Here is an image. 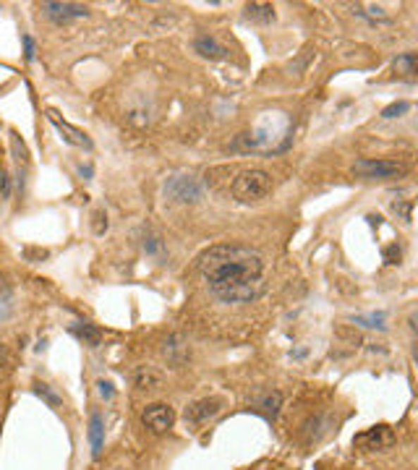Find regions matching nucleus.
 <instances>
[{
  "mask_svg": "<svg viewBox=\"0 0 418 470\" xmlns=\"http://www.w3.org/2000/svg\"><path fill=\"white\" fill-rule=\"evenodd\" d=\"M92 173H94V170H92V165H79V175L84 178V180H90Z\"/></svg>",
  "mask_w": 418,
  "mask_h": 470,
  "instance_id": "obj_30",
  "label": "nucleus"
},
{
  "mask_svg": "<svg viewBox=\"0 0 418 470\" xmlns=\"http://www.w3.org/2000/svg\"><path fill=\"white\" fill-rule=\"evenodd\" d=\"M144 251L149 254V256H157V259H165V243H162L160 235H154V233H147L142 240Z\"/></svg>",
  "mask_w": 418,
  "mask_h": 470,
  "instance_id": "obj_19",
  "label": "nucleus"
},
{
  "mask_svg": "<svg viewBox=\"0 0 418 470\" xmlns=\"http://www.w3.org/2000/svg\"><path fill=\"white\" fill-rule=\"evenodd\" d=\"M243 16L249 18V21H257V24H272L277 13L275 6H269V3H249L243 8Z\"/></svg>",
  "mask_w": 418,
  "mask_h": 470,
  "instance_id": "obj_16",
  "label": "nucleus"
},
{
  "mask_svg": "<svg viewBox=\"0 0 418 470\" xmlns=\"http://www.w3.org/2000/svg\"><path fill=\"white\" fill-rule=\"evenodd\" d=\"M353 173L358 178H366V180H374V178L387 180V178H402L408 173V168L395 160H358L353 165Z\"/></svg>",
  "mask_w": 418,
  "mask_h": 470,
  "instance_id": "obj_4",
  "label": "nucleus"
},
{
  "mask_svg": "<svg viewBox=\"0 0 418 470\" xmlns=\"http://www.w3.org/2000/svg\"><path fill=\"white\" fill-rule=\"evenodd\" d=\"M162 358L168 361V366L173 369H183L191 361V342L183 332H173L162 342Z\"/></svg>",
  "mask_w": 418,
  "mask_h": 470,
  "instance_id": "obj_6",
  "label": "nucleus"
},
{
  "mask_svg": "<svg viewBox=\"0 0 418 470\" xmlns=\"http://www.w3.org/2000/svg\"><path fill=\"white\" fill-rule=\"evenodd\" d=\"M387 316H384V311H376V314H366V316H353V324H361V327H369V329H387Z\"/></svg>",
  "mask_w": 418,
  "mask_h": 470,
  "instance_id": "obj_20",
  "label": "nucleus"
},
{
  "mask_svg": "<svg viewBox=\"0 0 418 470\" xmlns=\"http://www.w3.org/2000/svg\"><path fill=\"white\" fill-rule=\"evenodd\" d=\"M97 392H99V397H102V400H113V397H116V390H113V384L105 382V379H99V382H97Z\"/></svg>",
  "mask_w": 418,
  "mask_h": 470,
  "instance_id": "obj_27",
  "label": "nucleus"
},
{
  "mask_svg": "<svg viewBox=\"0 0 418 470\" xmlns=\"http://www.w3.org/2000/svg\"><path fill=\"white\" fill-rule=\"evenodd\" d=\"M199 275L220 303H254L264 295V256L251 246L217 243L196 259Z\"/></svg>",
  "mask_w": 418,
  "mask_h": 470,
  "instance_id": "obj_1",
  "label": "nucleus"
},
{
  "mask_svg": "<svg viewBox=\"0 0 418 470\" xmlns=\"http://www.w3.org/2000/svg\"><path fill=\"white\" fill-rule=\"evenodd\" d=\"M11 151H13V160L18 162V168H27V147H24V142L18 139L16 133H11Z\"/></svg>",
  "mask_w": 418,
  "mask_h": 470,
  "instance_id": "obj_21",
  "label": "nucleus"
},
{
  "mask_svg": "<svg viewBox=\"0 0 418 470\" xmlns=\"http://www.w3.org/2000/svg\"><path fill=\"white\" fill-rule=\"evenodd\" d=\"M50 116V123L58 128V133L63 136V142L66 144H71V147H81V149H92V139L87 136L84 131H79V128H73L71 123H66V120H61V118L55 116L53 110L47 113Z\"/></svg>",
  "mask_w": 418,
  "mask_h": 470,
  "instance_id": "obj_11",
  "label": "nucleus"
},
{
  "mask_svg": "<svg viewBox=\"0 0 418 470\" xmlns=\"http://www.w3.org/2000/svg\"><path fill=\"white\" fill-rule=\"evenodd\" d=\"M410 110V102H405V99H400V102H392L390 107H384L382 110V118L384 120H392V118H400L405 116Z\"/></svg>",
  "mask_w": 418,
  "mask_h": 470,
  "instance_id": "obj_22",
  "label": "nucleus"
},
{
  "mask_svg": "<svg viewBox=\"0 0 418 470\" xmlns=\"http://www.w3.org/2000/svg\"><path fill=\"white\" fill-rule=\"evenodd\" d=\"M21 42H24V61H27V63H35V58H37V42H35V37H32V35H24V37H21Z\"/></svg>",
  "mask_w": 418,
  "mask_h": 470,
  "instance_id": "obj_25",
  "label": "nucleus"
},
{
  "mask_svg": "<svg viewBox=\"0 0 418 470\" xmlns=\"http://www.w3.org/2000/svg\"><path fill=\"white\" fill-rule=\"evenodd\" d=\"M400 256H402L400 246H390V249H384V261H387V264H398Z\"/></svg>",
  "mask_w": 418,
  "mask_h": 470,
  "instance_id": "obj_28",
  "label": "nucleus"
},
{
  "mask_svg": "<svg viewBox=\"0 0 418 470\" xmlns=\"http://www.w3.org/2000/svg\"><path fill=\"white\" fill-rule=\"evenodd\" d=\"M220 410H223V400L220 397H202L188 405L183 418H186V423H191V426H199V423H207L209 418L217 416Z\"/></svg>",
  "mask_w": 418,
  "mask_h": 470,
  "instance_id": "obj_9",
  "label": "nucleus"
},
{
  "mask_svg": "<svg viewBox=\"0 0 418 470\" xmlns=\"http://www.w3.org/2000/svg\"><path fill=\"white\" fill-rule=\"evenodd\" d=\"M42 13H45L47 21H53L58 27H66L71 24L73 18H84L90 16V8L81 6V3H42Z\"/></svg>",
  "mask_w": 418,
  "mask_h": 470,
  "instance_id": "obj_8",
  "label": "nucleus"
},
{
  "mask_svg": "<svg viewBox=\"0 0 418 470\" xmlns=\"http://www.w3.org/2000/svg\"><path fill=\"white\" fill-rule=\"evenodd\" d=\"M0 196L3 199H8L11 196V178H8V170L0 168Z\"/></svg>",
  "mask_w": 418,
  "mask_h": 470,
  "instance_id": "obj_26",
  "label": "nucleus"
},
{
  "mask_svg": "<svg viewBox=\"0 0 418 470\" xmlns=\"http://www.w3.org/2000/svg\"><path fill=\"white\" fill-rule=\"evenodd\" d=\"M105 230H107V214L99 209V212H94V233H97V235H102Z\"/></svg>",
  "mask_w": 418,
  "mask_h": 470,
  "instance_id": "obj_29",
  "label": "nucleus"
},
{
  "mask_svg": "<svg viewBox=\"0 0 418 470\" xmlns=\"http://www.w3.org/2000/svg\"><path fill=\"white\" fill-rule=\"evenodd\" d=\"M194 50L202 58H209V61H223V58H228V47L225 44H220L214 37L209 35H199L194 39Z\"/></svg>",
  "mask_w": 418,
  "mask_h": 470,
  "instance_id": "obj_12",
  "label": "nucleus"
},
{
  "mask_svg": "<svg viewBox=\"0 0 418 470\" xmlns=\"http://www.w3.org/2000/svg\"><path fill=\"white\" fill-rule=\"evenodd\" d=\"M392 68L400 76H413L416 73V53H402L392 61Z\"/></svg>",
  "mask_w": 418,
  "mask_h": 470,
  "instance_id": "obj_18",
  "label": "nucleus"
},
{
  "mask_svg": "<svg viewBox=\"0 0 418 470\" xmlns=\"http://www.w3.org/2000/svg\"><path fill=\"white\" fill-rule=\"evenodd\" d=\"M68 329H71L73 338H79L84 345L99 347V342H102V332H99L94 324H90V321H73Z\"/></svg>",
  "mask_w": 418,
  "mask_h": 470,
  "instance_id": "obj_13",
  "label": "nucleus"
},
{
  "mask_svg": "<svg viewBox=\"0 0 418 470\" xmlns=\"http://www.w3.org/2000/svg\"><path fill=\"white\" fill-rule=\"evenodd\" d=\"M353 444L358 450H366V452H384V450H390L395 444V431L390 426L379 423V426H371L366 428L364 434H358L353 439Z\"/></svg>",
  "mask_w": 418,
  "mask_h": 470,
  "instance_id": "obj_5",
  "label": "nucleus"
},
{
  "mask_svg": "<svg viewBox=\"0 0 418 470\" xmlns=\"http://www.w3.org/2000/svg\"><path fill=\"white\" fill-rule=\"evenodd\" d=\"M165 196L176 204H199L204 199V183L194 175H173L165 180Z\"/></svg>",
  "mask_w": 418,
  "mask_h": 470,
  "instance_id": "obj_3",
  "label": "nucleus"
},
{
  "mask_svg": "<svg viewBox=\"0 0 418 470\" xmlns=\"http://www.w3.org/2000/svg\"><path fill=\"white\" fill-rule=\"evenodd\" d=\"M332 426H335V421H332L329 413H319V416L309 418L306 426H303V444L312 447V444L321 442V439L329 434V428Z\"/></svg>",
  "mask_w": 418,
  "mask_h": 470,
  "instance_id": "obj_10",
  "label": "nucleus"
},
{
  "mask_svg": "<svg viewBox=\"0 0 418 470\" xmlns=\"http://www.w3.org/2000/svg\"><path fill=\"white\" fill-rule=\"evenodd\" d=\"M259 408L264 410V416L267 418H272L275 421L277 418V413H280V408H283V395L277 390H272V392H267L264 397L259 400Z\"/></svg>",
  "mask_w": 418,
  "mask_h": 470,
  "instance_id": "obj_17",
  "label": "nucleus"
},
{
  "mask_svg": "<svg viewBox=\"0 0 418 470\" xmlns=\"http://www.w3.org/2000/svg\"><path fill=\"white\" fill-rule=\"evenodd\" d=\"M272 175H269L267 170L262 168H251V170H243L238 173V178L233 180V199L240 202V204H259V202H264L269 194H272Z\"/></svg>",
  "mask_w": 418,
  "mask_h": 470,
  "instance_id": "obj_2",
  "label": "nucleus"
},
{
  "mask_svg": "<svg viewBox=\"0 0 418 470\" xmlns=\"http://www.w3.org/2000/svg\"><path fill=\"white\" fill-rule=\"evenodd\" d=\"M136 390H160L162 387V373L152 366H139L134 373Z\"/></svg>",
  "mask_w": 418,
  "mask_h": 470,
  "instance_id": "obj_14",
  "label": "nucleus"
},
{
  "mask_svg": "<svg viewBox=\"0 0 418 470\" xmlns=\"http://www.w3.org/2000/svg\"><path fill=\"white\" fill-rule=\"evenodd\" d=\"M35 392H37V395H39L42 400H47V402H50L53 408H58V405H61V397H58V395H55V392L50 390V384H35Z\"/></svg>",
  "mask_w": 418,
  "mask_h": 470,
  "instance_id": "obj_24",
  "label": "nucleus"
},
{
  "mask_svg": "<svg viewBox=\"0 0 418 470\" xmlns=\"http://www.w3.org/2000/svg\"><path fill=\"white\" fill-rule=\"evenodd\" d=\"M142 423L154 434H165L173 428L176 423V410L170 408L168 402H154V405H147L142 413Z\"/></svg>",
  "mask_w": 418,
  "mask_h": 470,
  "instance_id": "obj_7",
  "label": "nucleus"
},
{
  "mask_svg": "<svg viewBox=\"0 0 418 470\" xmlns=\"http://www.w3.org/2000/svg\"><path fill=\"white\" fill-rule=\"evenodd\" d=\"M392 212L398 214L402 222H410V217H413V202H410V199H405V202H395V204H392Z\"/></svg>",
  "mask_w": 418,
  "mask_h": 470,
  "instance_id": "obj_23",
  "label": "nucleus"
},
{
  "mask_svg": "<svg viewBox=\"0 0 418 470\" xmlns=\"http://www.w3.org/2000/svg\"><path fill=\"white\" fill-rule=\"evenodd\" d=\"M6 361H8V355H6V347H3V342H0V369L6 366Z\"/></svg>",
  "mask_w": 418,
  "mask_h": 470,
  "instance_id": "obj_31",
  "label": "nucleus"
},
{
  "mask_svg": "<svg viewBox=\"0 0 418 470\" xmlns=\"http://www.w3.org/2000/svg\"><path fill=\"white\" fill-rule=\"evenodd\" d=\"M90 444H92V454L99 457L102 447H105V421H102L99 413H92L90 418Z\"/></svg>",
  "mask_w": 418,
  "mask_h": 470,
  "instance_id": "obj_15",
  "label": "nucleus"
}]
</instances>
